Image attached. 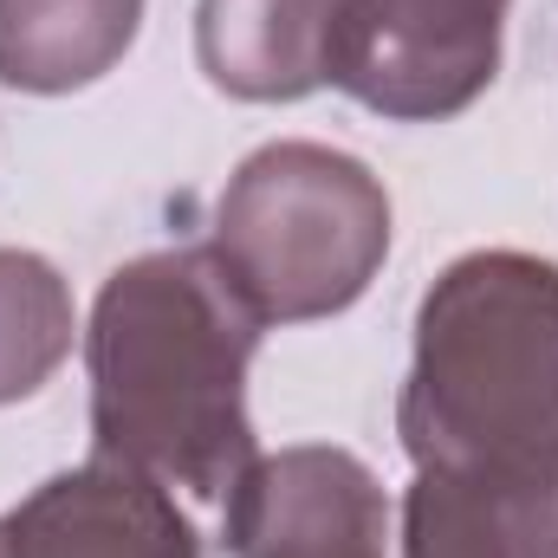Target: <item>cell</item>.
<instances>
[{"mask_svg":"<svg viewBox=\"0 0 558 558\" xmlns=\"http://www.w3.org/2000/svg\"><path fill=\"white\" fill-rule=\"evenodd\" d=\"M260 331V305L215 247H169L118 267L85 331L98 461L228 507L260 461L247 416Z\"/></svg>","mask_w":558,"mask_h":558,"instance_id":"1","label":"cell"},{"mask_svg":"<svg viewBox=\"0 0 558 558\" xmlns=\"http://www.w3.org/2000/svg\"><path fill=\"white\" fill-rule=\"evenodd\" d=\"M397 435L416 468H558L553 260L487 247L422 292Z\"/></svg>","mask_w":558,"mask_h":558,"instance_id":"2","label":"cell"},{"mask_svg":"<svg viewBox=\"0 0 558 558\" xmlns=\"http://www.w3.org/2000/svg\"><path fill=\"white\" fill-rule=\"evenodd\" d=\"M208 247L267 325L331 318L384 274L390 195L331 143H267L228 175Z\"/></svg>","mask_w":558,"mask_h":558,"instance_id":"3","label":"cell"},{"mask_svg":"<svg viewBox=\"0 0 558 558\" xmlns=\"http://www.w3.org/2000/svg\"><path fill=\"white\" fill-rule=\"evenodd\" d=\"M513 0H351L331 85L390 124L461 118L500 72Z\"/></svg>","mask_w":558,"mask_h":558,"instance_id":"4","label":"cell"},{"mask_svg":"<svg viewBox=\"0 0 558 558\" xmlns=\"http://www.w3.org/2000/svg\"><path fill=\"white\" fill-rule=\"evenodd\" d=\"M234 558H390V500L351 448L260 454L228 494Z\"/></svg>","mask_w":558,"mask_h":558,"instance_id":"5","label":"cell"},{"mask_svg":"<svg viewBox=\"0 0 558 558\" xmlns=\"http://www.w3.org/2000/svg\"><path fill=\"white\" fill-rule=\"evenodd\" d=\"M0 558H202V539L162 481L92 454L0 513Z\"/></svg>","mask_w":558,"mask_h":558,"instance_id":"6","label":"cell"},{"mask_svg":"<svg viewBox=\"0 0 558 558\" xmlns=\"http://www.w3.org/2000/svg\"><path fill=\"white\" fill-rule=\"evenodd\" d=\"M403 558H558V468H416Z\"/></svg>","mask_w":558,"mask_h":558,"instance_id":"7","label":"cell"},{"mask_svg":"<svg viewBox=\"0 0 558 558\" xmlns=\"http://www.w3.org/2000/svg\"><path fill=\"white\" fill-rule=\"evenodd\" d=\"M351 0H202L195 59L241 105H292L331 85Z\"/></svg>","mask_w":558,"mask_h":558,"instance_id":"8","label":"cell"},{"mask_svg":"<svg viewBox=\"0 0 558 558\" xmlns=\"http://www.w3.org/2000/svg\"><path fill=\"white\" fill-rule=\"evenodd\" d=\"M143 26V0H0V85L59 98L98 85Z\"/></svg>","mask_w":558,"mask_h":558,"instance_id":"9","label":"cell"},{"mask_svg":"<svg viewBox=\"0 0 558 558\" xmlns=\"http://www.w3.org/2000/svg\"><path fill=\"white\" fill-rule=\"evenodd\" d=\"M72 286L52 260L0 247V403L33 397L72 357Z\"/></svg>","mask_w":558,"mask_h":558,"instance_id":"10","label":"cell"}]
</instances>
